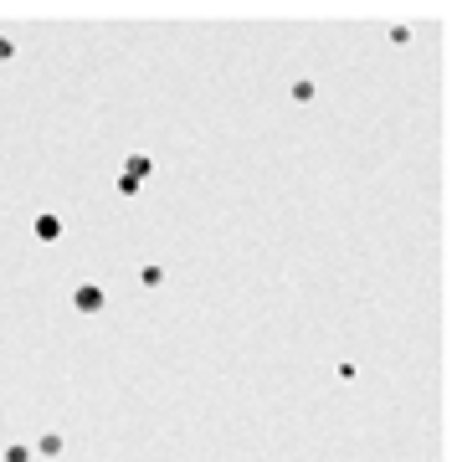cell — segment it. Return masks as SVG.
Instances as JSON below:
<instances>
[{
	"instance_id": "8992f818",
	"label": "cell",
	"mask_w": 457,
	"mask_h": 462,
	"mask_svg": "<svg viewBox=\"0 0 457 462\" xmlns=\"http://www.w3.org/2000/svg\"><path fill=\"white\" fill-rule=\"evenodd\" d=\"M139 283H144V288H160V283H165V267H160V262H144V267H139Z\"/></svg>"
},
{
	"instance_id": "277c9868",
	"label": "cell",
	"mask_w": 457,
	"mask_h": 462,
	"mask_svg": "<svg viewBox=\"0 0 457 462\" xmlns=\"http://www.w3.org/2000/svg\"><path fill=\"white\" fill-rule=\"evenodd\" d=\"M124 175H134L139 185H144V180L154 175V160H149V154H128V160H124Z\"/></svg>"
},
{
	"instance_id": "52a82bcc",
	"label": "cell",
	"mask_w": 457,
	"mask_h": 462,
	"mask_svg": "<svg viewBox=\"0 0 457 462\" xmlns=\"http://www.w3.org/2000/svg\"><path fill=\"white\" fill-rule=\"evenodd\" d=\"M288 92H293V103H313V98H319V88H313L308 77H298V83H293Z\"/></svg>"
},
{
	"instance_id": "5b68a950",
	"label": "cell",
	"mask_w": 457,
	"mask_h": 462,
	"mask_svg": "<svg viewBox=\"0 0 457 462\" xmlns=\"http://www.w3.org/2000/svg\"><path fill=\"white\" fill-rule=\"evenodd\" d=\"M0 462H36V447H26V442H10L6 452H0Z\"/></svg>"
},
{
	"instance_id": "7a4b0ae2",
	"label": "cell",
	"mask_w": 457,
	"mask_h": 462,
	"mask_svg": "<svg viewBox=\"0 0 457 462\" xmlns=\"http://www.w3.org/2000/svg\"><path fill=\"white\" fill-rule=\"evenodd\" d=\"M62 231H67V226H62V216H51V211H42V216L31 221V236H36V242H42V247L62 242Z\"/></svg>"
},
{
	"instance_id": "9c48e42d",
	"label": "cell",
	"mask_w": 457,
	"mask_h": 462,
	"mask_svg": "<svg viewBox=\"0 0 457 462\" xmlns=\"http://www.w3.org/2000/svg\"><path fill=\"white\" fill-rule=\"evenodd\" d=\"M0 62H16V42L10 36H0Z\"/></svg>"
},
{
	"instance_id": "3957f363",
	"label": "cell",
	"mask_w": 457,
	"mask_h": 462,
	"mask_svg": "<svg viewBox=\"0 0 457 462\" xmlns=\"http://www.w3.org/2000/svg\"><path fill=\"white\" fill-rule=\"evenodd\" d=\"M67 452V437L62 431H42V442H36V457H62Z\"/></svg>"
},
{
	"instance_id": "6da1fadb",
	"label": "cell",
	"mask_w": 457,
	"mask_h": 462,
	"mask_svg": "<svg viewBox=\"0 0 457 462\" xmlns=\"http://www.w3.org/2000/svg\"><path fill=\"white\" fill-rule=\"evenodd\" d=\"M103 303H108V293H103L98 283H77L72 288V308L77 313H103Z\"/></svg>"
},
{
	"instance_id": "ba28073f",
	"label": "cell",
	"mask_w": 457,
	"mask_h": 462,
	"mask_svg": "<svg viewBox=\"0 0 457 462\" xmlns=\"http://www.w3.org/2000/svg\"><path fill=\"white\" fill-rule=\"evenodd\" d=\"M119 195H139V180L134 175H119Z\"/></svg>"
}]
</instances>
